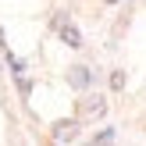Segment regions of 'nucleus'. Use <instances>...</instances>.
<instances>
[{
	"label": "nucleus",
	"mask_w": 146,
	"mask_h": 146,
	"mask_svg": "<svg viewBox=\"0 0 146 146\" xmlns=\"http://www.w3.org/2000/svg\"><path fill=\"white\" fill-rule=\"evenodd\" d=\"M107 114V100L104 96H82L78 100V121H96Z\"/></svg>",
	"instance_id": "nucleus-1"
},
{
	"label": "nucleus",
	"mask_w": 146,
	"mask_h": 146,
	"mask_svg": "<svg viewBox=\"0 0 146 146\" xmlns=\"http://www.w3.org/2000/svg\"><path fill=\"white\" fill-rule=\"evenodd\" d=\"M78 135V118H61V121H54V139L57 143H71Z\"/></svg>",
	"instance_id": "nucleus-2"
},
{
	"label": "nucleus",
	"mask_w": 146,
	"mask_h": 146,
	"mask_svg": "<svg viewBox=\"0 0 146 146\" xmlns=\"http://www.w3.org/2000/svg\"><path fill=\"white\" fill-rule=\"evenodd\" d=\"M68 82L75 86V89H86V86H89V68H82V64L68 68Z\"/></svg>",
	"instance_id": "nucleus-3"
},
{
	"label": "nucleus",
	"mask_w": 146,
	"mask_h": 146,
	"mask_svg": "<svg viewBox=\"0 0 146 146\" xmlns=\"http://www.w3.org/2000/svg\"><path fill=\"white\" fill-rule=\"evenodd\" d=\"M57 32H61V39L68 43V46H82V32H78V29L71 25V21H64V25L57 29Z\"/></svg>",
	"instance_id": "nucleus-4"
},
{
	"label": "nucleus",
	"mask_w": 146,
	"mask_h": 146,
	"mask_svg": "<svg viewBox=\"0 0 146 146\" xmlns=\"http://www.w3.org/2000/svg\"><path fill=\"white\" fill-rule=\"evenodd\" d=\"M111 86L114 89H125V71H111Z\"/></svg>",
	"instance_id": "nucleus-5"
},
{
	"label": "nucleus",
	"mask_w": 146,
	"mask_h": 146,
	"mask_svg": "<svg viewBox=\"0 0 146 146\" xmlns=\"http://www.w3.org/2000/svg\"><path fill=\"white\" fill-rule=\"evenodd\" d=\"M0 46H4V32H0Z\"/></svg>",
	"instance_id": "nucleus-6"
},
{
	"label": "nucleus",
	"mask_w": 146,
	"mask_h": 146,
	"mask_svg": "<svg viewBox=\"0 0 146 146\" xmlns=\"http://www.w3.org/2000/svg\"><path fill=\"white\" fill-rule=\"evenodd\" d=\"M104 4H118V0H104Z\"/></svg>",
	"instance_id": "nucleus-7"
}]
</instances>
